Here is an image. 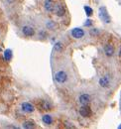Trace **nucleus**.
I'll return each mask as SVG.
<instances>
[{"label":"nucleus","mask_w":121,"mask_h":129,"mask_svg":"<svg viewBox=\"0 0 121 129\" xmlns=\"http://www.w3.org/2000/svg\"><path fill=\"white\" fill-rule=\"evenodd\" d=\"M98 16L100 18V20L102 22H104V23H110V21H111V18L109 16L106 8L103 7V6H101L99 8V10H98Z\"/></svg>","instance_id":"nucleus-1"},{"label":"nucleus","mask_w":121,"mask_h":129,"mask_svg":"<svg viewBox=\"0 0 121 129\" xmlns=\"http://www.w3.org/2000/svg\"><path fill=\"white\" fill-rule=\"evenodd\" d=\"M68 79H69L68 74L65 71H59L55 74V81L58 83H65L68 81Z\"/></svg>","instance_id":"nucleus-2"},{"label":"nucleus","mask_w":121,"mask_h":129,"mask_svg":"<svg viewBox=\"0 0 121 129\" xmlns=\"http://www.w3.org/2000/svg\"><path fill=\"white\" fill-rule=\"evenodd\" d=\"M58 17H64L66 14V8L63 4L58 3V4H55V7H54V11H53Z\"/></svg>","instance_id":"nucleus-3"},{"label":"nucleus","mask_w":121,"mask_h":129,"mask_svg":"<svg viewBox=\"0 0 121 129\" xmlns=\"http://www.w3.org/2000/svg\"><path fill=\"white\" fill-rule=\"evenodd\" d=\"M71 35L75 39H81L84 36V31L82 29H80V28H74L71 31Z\"/></svg>","instance_id":"nucleus-4"},{"label":"nucleus","mask_w":121,"mask_h":129,"mask_svg":"<svg viewBox=\"0 0 121 129\" xmlns=\"http://www.w3.org/2000/svg\"><path fill=\"white\" fill-rule=\"evenodd\" d=\"M22 33L25 37H33L35 35V30L31 26H24L22 28Z\"/></svg>","instance_id":"nucleus-5"},{"label":"nucleus","mask_w":121,"mask_h":129,"mask_svg":"<svg viewBox=\"0 0 121 129\" xmlns=\"http://www.w3.org/2000/svg\"><path fill=\"white\" fill-rule=\"evenodd\" d=\"M78 101L81 105H88L89 102H90V95L86 94V93H83L78 97Z\"/></svg>","instance_id":"nucleus-6"},{"label":"nucleus","mask_w":121,"mask_h":129,"mask_svg":"<svg viewBox=\"0 0 121 129\" xmlns=\"http://www.w3.org/2000/svg\"><path fill=\"white\" fill-rule=\"evenodd\" d=\"M54 7H55L54 0H45L44 1V8L47 12H53Z\"/></svg>","instance_id":"nucleus-7"},{"label":"nucleus","mask_w":121,"mask_h":129,"mask_svg":"<svg viewBox=\"0 0 121 129\" xmlns=\"http://www.w3.org/2000/svg\"><path fill=\"white\" fill-rule=\"evenodd\" d=\"M79 114L82 116V117H88L91 115V110L90 108L87 106V105H82L80 108H79Z\"/></svg>","instance_id":"nucleus-8"},{"label":"nucleus","mask_w":121,"mask_h":129,"mask_svg":"<svg viewBox=\"0 0 121 129\" xmlns=\"http://www.w3.org/2000/svg\"><path fill=\"white\" fill-rule=\"evenodd\" d=\"M21 107H22V110L26 113H32L35 110L34 106L31 104L30 102H23L22 105H21Z\"/></svg>","instance_id":"nucleus-9"},{"label":"nucleus","mask_w":121,"mask_h":129,"mask_svg":"<svg viewBox=\"0 0 121 129\" xmlns=\"http://www.w3.org/2000/svg\"><path fill=\"white\" fill-rule=\"evenodd\" d=\"M104 52H105L106 56L111 57V56H113V54H114V48H113L111 45L107 44L105 47H104Z\"/></svg>","instance_id":"nucleus-10"},{"label":"nucleus","mask_w":121,"mask_h":129,"mask_svg":"<svg viewBox=\"0 0 121 129\" xmlns=\"http://www.w3.org/2000/svg\"><path fill=\"white\" fill-rule=\"evenodd\" d=\"M42 120H43V122H44L45 124H47V125H51V124L53 123V118H52V116H51V115H49V114H45V115H43Z\"/></svg>","instance_id":"nucleus-11"},{"label":"nucleus","mask_w":121,"mask_h":129,"mask_svg":"<svg viewBox=\"0 0 121 129\" xmlns=\"http://www.w3.org/2000/svg\"><path fill=\"white\" fill-rule=\"evenodd\" d=\"M99 84H100V86H102V87H108V86H109V80H108V78H107V77L101 78V79L99 80Z\"/></svg>","instance_id":"nucleus-12"},{"label":"nucleus","mask_w":121,"mask_h":129,"mask_svg":"<svg viewBox=\"0 0 121 129\" xmlns=\"http://www.w3.org/2000/svg\"><path fill=\"white\" fill-rule=\"evenodd\" d=\"M40 107L42 108V109H44V110H49V109H51V105H50V103L48 102V101H46V100H42L41 101V103H40ZM40 108V109H41Z\"/></svg>","instance_id":"nucleus-13"},{"label":"nucleus","mask_w":121,"mask_h":129,"mask_svg":"<svg viewBox=\"0 0 121 129\" xmlns=\"http://www.w3.org/2000/svg\"><path fill=\"white\" fill-rule=\"evenodd\" d=\"M35 127V123L34 121H31V120H28V121H25L23 123V128L26 129H32Z\"/></svg>","instance_id":"nucleus-14"},{"label":"nucleus","mask_w":121,"mask_h":129,"mask_svg":"<svg viewBox=\"0 0 121 129\" xmlns=\"http://www.w3.org/2000/svg\"><path fill=\"white\" fill-rule=\"evenodd\" d=\"M4 58H5V61L9 62V61L11 60V58H12V51L9 50V49H7V50L4 52Z\"/></svg>","instance_id":"nucleus-15"},{"label":"nucleus","mask_w":121,"mask_h":129,"mask_svg":"<svg viewBox=\"0 0 121 129\" xmlns=\"http://www.w3.org/2000/svg\"><path fill=\"white\" fill-rule=\"evenodd\" d=\"M84 11H85V13H86L87 16H91L92 13H93V10L91 9L89 6H84Z\"/></svg>","instance_id":"nucleus-16"},{"label":"nucleus","mask_w":121,"mask_h":129,"mask_svg":"<svg viewBox=\"0 0 121 129\" xmlns=\"http://www.w3.org/2000/svg\"><path fill=\"white\" fill-rule=\"evenodd\" d=\"M62 49H63V45H62V43L58 42V43H56V44H55V47H54V50H55V51H57V52H60V51H62Z\"/></svg>","instance_id":"nucleus-17"},{"label":"nucleus","mask_w":121,"mask_h":129,"mask_svg":"<svg viewBox=\"0 0 121 129\" xmlns=\"http://www.w3.org/2000/svg\"><path fill=\"white\" fill-rule=\"evenodd\" d=\"M46 26H47V28H48V29H51V30H53V29L55 28V26H56V25H55V23H54L53 21H51V20H50L49 22H47Z\"/></svg>","instance_id":"nucleus-18"},{"label":"nucleus","mask_w":121,"mask_h":129,"mask_svg":"<svg viewBox=\"0 0 121 129\" xmlns=\"http://www.w3.org/2000/svg\"><path fill=\"white\" fill-rule=\"evenodd\" d=\"M91 25V20H87V22L84 24V26H90Z\"/></svg>","instance_id":"nucleus-19"},{"label":"nucleus","mask_w":121,"mask_h":129,"mask_svg":"<svg viewBox=\"0 0 121 129\" xmlns=\"http://www.w3.org/2000/svg\"><path fill=\"white\" fill-rule=\"evenodd\" d=\"M119 57H121V49H120V51H119Z\"/></svg>","instance_id":"nucleus-20"}]
</instances>
